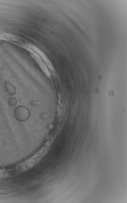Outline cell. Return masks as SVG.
I'll return each instance as SVG.
<instances>
[{"mask_svg": "<svg viewBox=\"0 0 127 203\" xmlns=\"http://www.w3.org/2000/svg\"><path fill=\"white\" fill-rule=\"evenodd\" d=\"M17 103V101L15 98H10L8 101V104L9 106H15Z\"/></svg>", "mask_w": 127, "mask_h": 203, "instance_id": "3", "label": "cell"}, {"mask_svg": "<svg viewBox=\"0 0 127 203\" xmlns=\"http://www.w3.org/2000/svg\"><path fill=\"white\" fill-rule=\"evenodd\" d=\"M14 116L18 121H25L29 119L30 112L29 109L25 106H20L15 109Z\"/></svg>", "mask_w": 127, "mask_h": 203, "instance_id": "1", "label": "cell"}, {"mask_svg": "<svg viewBox=\"0 0 127 203\" xmlns=\"http://www.w3.org/2000/svg\"><path fill=\"white\" fill-rule=\"evenodd\" d=\"M5 88L6 92L9 94L14 96L15 94V88L9 82H6L5 83Z\"/></svg>", "mask_w": 127, "mask_h": 203, "instance_id": "2", "label": "cell"}]
</instances>
